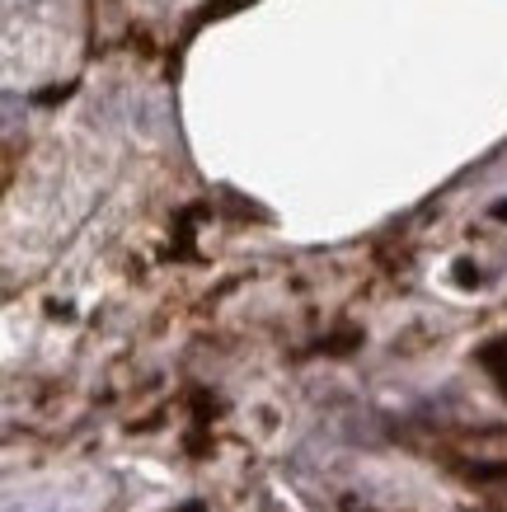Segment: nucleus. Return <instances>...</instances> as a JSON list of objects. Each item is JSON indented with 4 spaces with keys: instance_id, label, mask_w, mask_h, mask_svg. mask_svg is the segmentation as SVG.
Instances as JSON below:
<instances>
[{
    "instance_id": "2",
    "label": "nucleus",
    "mask_w": 507,
    "mask_h": 512,
    "mask_svg": "<svg viewBox=\"0 0 507 512\" xmlns=\"http://www.w3.org/2000/svg\"><path fill=\"white\" fill-rule=\"evenodd\" d=\"M245 5H254V0H212V5L202 10V19H216V15H235V10H245Z\"/></svg>"
},
{
    "instance_id": "1",
    "label": "nucleus",
    "mask_w": 507,
    "mask_h": 512,
    "mask_svg": "<svg viewBox=\"0 0 507 512\" xmlns=\"http://www.w3.org/2000/svg\"><path fill=\"white\" fill-rule=\"evenodd\" d=\"M479 362H484V372L498 381V390L507 395V339H493L479 348Z\"/></svg>"
},
{
    "instance_id": "3",
    "label": "nucleus",
    "mask_w": 507,
    "mask_h": 512,
    "mask_svg": "<svg viewBox=\"0 0 507 512\" xmlns=\"http://www.w3.org/2000/svg\"><path fill=\"white\" fill-rule=\"evenodd\" d=\"M493 217H498V221H507V202H498V207H493Z\"/></svg>"
},
{
    "instance_id": "4",
    "label": "nucleus",
    "mask_w": 507,
    "mask_h": 512,
    "mask_svg": "<svg viewBox=\"0 0 507 512\" xmlns=\"http://www.w3.org/2000/svg\"><path fill=\"white\" fill-rule=\"evenodd\" d=\"M184 512H202V503H188V508Z\"/></svg>"
}]
</instances>
